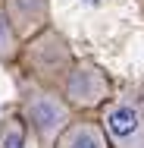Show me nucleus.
<instances>
[{"label":"nucleus","mask_w":144,"mask_h":148,"mask_svg":"<svg viewBox=\"0 0 144 148\" xmlns=\"http://www.w3.org/2000/svg\"><path fill=\"white\" fill-rule=\"evenodd\" d=\"M6 13L22 41L50 29V0H6Z\"/></svg>","instance_id":"nucleus-5"},{"label":"nucleus","mask_w":144,"mask_h":148,"mask_svg":"<svg viewBox=\"0 0 144 148\" xmlns=\"http://www.w3.org/2000/svg\"><path fill=\"white\" fill-rule=\"evenodd\" d=\"M19 114L28 123V132L38 139L41 148H57L59 136L75 120L72 107L66 104V98L57 88H47V85H38V82H31V85L22 88Z\"/></svg>","instance_id":"nucleus-1"},{"label":"nucleus","mask_w":144,"mask_h":148,"mask_svg":"<svg viewBox=\"0 0 144 148\" xmlns=\"http://www.w3.org/2000/svg\"><path fill=\"white\" fill-rule=\"evenodd\" d=\"M57 148H110V136H107L100 120L85 114V117H75L66 126V132L59 136Z\"/></svg>","instance_id":"nucleus-6"},{"label":"nucleus","mask_w":144,"mask_h":148,"mask_svg":"<svg viewBox=\"0 0 144 148\" xmlns=\"http://www.w3.org/2000/svg\"><path fill=\"white\" fill-rule=\"evenodd\" d=\"M59 95L66 98L72 110L94 114V110H103L116 98V82L100 63H94L91 57H78L75 66L69 69V76L63 79Z\"/></svg>","instance_id":"nucleus-3"},{"label":"nucleus","mask_w":144,"mask_h":148,"mask_svg":"<svg viewBox=\"0 0 144 148\" xmlns=\"http://www.w3.org/2000/svg\"><path fill=\"white\" fill-rule=\"evenodd\" d=\"M100 123L110 136V148H144V114L138 101L116 95L100 110Z\"/></svg>","instance_id":"nucleus-4"},{"label":"nucleus","mask_w":144,"mask_h":148,"mask_svg":"<svg viewBox=\"0 0 144 148\" xmlns=\"http://www.w3.org/2000/svg\"><path fill=\"white\" fill-rule=\"evenodd\" d=\"M19 60L25 63L31 79H38V85H47V88L59 91L63 79L69 76V69L75 66L78 57L72 54V44L57 29H44L41 35H34L31 41H25Z\"/></svg>","instance_id":"nucleus-2"},{"label":"nucleus","mask_w":144,"mask_h":148,"mask_svg":"<svg viewBox=\"0 0 144 148\" xmlns=\"http://www.w3.org/2000/svg\"><path fill=\"white\" fill-rule=\"evenodd\" d=\"M0 148H28V123L19 110L0 120Z\"/></svg>","instance_id":"nucleus-8"},{"label":"nucleus","mask_w":144,"mask_h":148,"mask_svg":"<svg viewBox=\"0 0 144 148\" xmlns=\"http://www.w3.org/2000/svg\"><path fill=\"white\" fill-rule=\"evenodd\" d=\"M138 107H141V114H144V82H141V88H138Z\"/></svg>","instance_id":"nucleus-9"},{"label":"nucleus","mask_w":144,"mask_h":148,"mask_svg":"<svg viewBox=\"0 0 144 148\" xmlns=\"http://www.w3.org/2000/svg\"><path fill=\"white\" fill-rule=\"evenodd\" d=\"M22 47L25 41L19 38V32L6 13V0H0V63H16L22 57Z\"/></svg>","instance_id":"nucleus-7"}]
</instances>
